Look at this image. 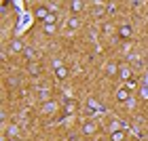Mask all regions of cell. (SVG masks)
<instances>
[{
  "label": "cell",
  "instance_id": "obj_13",
  "mask_svg": "<svg viewBox=\"0 0 148 141\" xmlns=\"http://www.w3.org/2000/svg\"><path fill=\"white\" fill-rule=\"evenodd\" d=\"M127 139V133L121 129V131H114V133H110V141H125Z\"/></svg>",
  "mask_w": 148,
  "mask_h": 141
},
{
  "label": "cell",
  "instance_id": "obj_21",
  "mask_svg": "<svg viewBox=\"0 0 148 141\" xmlns=\"http://www.w3.org/2000/svg\"><path fill=\"white\" fill-rule=\"evenodd\" d=\"M23 55H25V57H32V59H34V49H25V51H23Z\"/></svg>",
  "mask_w": 148,
  "mask_h": 141
},
{
  "label": "cell",
  "instance_id": "obj_22",
  "mask_svg": "<svg viewBox=\"0 0 148 141\" xmlns=\"http://www.w3.org/2000/svg\"><path fill=\"white\" fill-rule=\"evenodd\" d=\"M144 86H148V72L144 74Z\"/></svg>",
  "mask_w": 148,
  "mask_h": 141
},
{
  "label": "cell",
  "instance_id": "obj_18",
  "mask_svg": "<svg viewBox=\"0 0 148 141\" xmlns=\"http://www.w3.org/2000/svg\"><path fill=\"white\" fill-rule=\"evenodd\" d=\"M140 97H142L144 101H148V86L142 84V89H140Z\"/></svg>",
  "mask_w": 148,
  "mask_h": 141
},
{
  "label": "cell",
  "instance_id": "obj_14",
  "mask_svg": "<svg viewBox=\"0 0 148 141\" xmlns=\"http://www.w3.org/2000/svg\"><path fill=\"white\" fill-rule=\"evenodd\" d=\"M38 97L42 99V101H49V99H51V89H49V86H42V89H38Z\"/></svg>",
  "mask_w": 148,
  "mask_h": 141
},
{
  "label": "cell",
  "instance_id": "obj_19",
  "mask_svg": "<svg viewBox=\"0 0 148 141\" xmlns=\"http://www.w3.org/2000/svg\"><path fill=\"white\" fill-rule=\"evenodd\" d=\"M30 74H40V68H38L36 63H32V65H30Z\"/></svg>",
  "mask_w": 148,
  "mask_h": 141
},
{
  "label": "cell",
  "instance_id": "obj_4",
  "mask_svg": "<svg viewBox=\"0 0 148 141\" xmlns=\"http://www.w3.org/2000/svg\"><path fill=\"white\" fill-rule=\"evenodd\" d=\"M76 110H78V103L74 101V99H66V101H64V114H66V116L76 114Z\"/></svg>",
  "mask_w": 148,
  "mask_h": 141
},
{
  "label": "cell",
  "instance_id": "obj_10",
  "mask_svg": "<svg viewBox=\"0 0 148 141\" xmlns=\"http://www.w3.org/2000/svg\"><path fill=\"white\" fill-rule=\"evenodd\" d=\"M119 70H121L119 63H114V61L106 63V74H108V76H116V78H119Z\"/></svg>",
  "mask_w": 148,
  "mask_h": 141
},
{
  "label": "cell",
  "instance_id": "obj_11",
  "mask_svg": "<svg viewBox=\"0 0 148 141\" xmlns=\"http://www.w3.org/2000/svg\"><path fill=\"white\" fill-rule=\"evenodd\" d=\"M119 80H123V82H129V80H131V70L125 68V65H121V70H119Z\"/></svg>",
  "mask_w": 148,
  "mask_h": 141
},
{
  "label": "cell",
  "instance_id": "obj_6",
  "mask_svg": "<svg viewBox=\"0 0 148 141\" xmlns=\"http://www.w3.org/2000/svg\"><path fill=\"white\" fill-rule=\"evenodd\" d=\"M119 36L123 38V40H129V38L133 36V28H131L129 23H123V25L119 28Z\"/></svg>",
  "mask_w": 148,
  "mask_h": 141
},
{
  "label": "cell",
  "instance_id": "obj_9",
  "mask_svg": "<svg viewBox=\"0 0 148 141\" xmlns=\"http://www.w3.org/2000/svg\"><path fill=\"white\" fill-rule=\"evenodd\" d=\"M17 137H19V126H17V124L6 126V135H4V139H17Z\"/></svg>",
  "mask_w": 148,
  "mask_h": 141
},
{
  "label": "cell",
  "instance_id": "obj_8",
  "mask_svg": "<svg viewBox=\"0 0 148 141\" xmlns=\"http://www.w3.org/2000/svg\"><path fill=\"white\" fill-rule=\"evenodd\" d=\"M87 110H89V112H102L104 107H102L99 101H95L93 97H89V99H87Z\"/></svg>",
  "mask_w": 148,
  "mask_h": 141
},
{
  "label": "cell",
  "instance_id": "obj_23",
  "mask_svg": "<svg viewBox=\"0 0 148 141\" xmlns=\"http://www.w3.org/2000/svg\"><path fill=\"white\" fill-rule=\"evenodd\" d=\"M4 141H19V139H4Z\"/></svg>",
  "mask_w": 148,
  "mask_h": 141
},
{
  "label": "cell",
  "instance_id": "obj_16",
  "mask_svg": "<svg viewBox=\"0 0 148 141\" xmlns=\"http://www.w3.org/2000/svg\"><path fill=\"white\" fill-rule=\"evenodd\" d=\"M51 112H55V103H53V101L45 103V107H42V114H51Z\"/></svg>",
  "mask_w": 148,
  "mask_h": 141
},
{
  "label": "cell",
  "instance_id": "obj_5",
  "mask_svg": "<svg viewBox=\"0 0 148 141\" xmlns=\"http://www.w3.org/2000/svg\"><path fill=\"white\" fill-rule=\"evenodd\" d=\"M85 2H80V0H72V2L68 4V9H70V13H72V17H78V13L80 11H85Z\"/></svg>",
  "mask_w": 148,
  "mask_h": 141
},
{
  "label": "cell",
  "instance_id": "obj_20",
  "mask_svg": "<svg viewBox=\"0 0 148 141\" xmlns=\"http://www.w3.org/2000/svg\"><path fill=\"white\" fill-rule=\"evenodd\" d=\"M62 65H64V61H62V59H53V68H62Z\"/></svg>",
  "mask_w": 148,
  "mask_h": 141
},
{
  "label": "cell",
  "instance_id": "obj_17",
  "mask_svg": "<svg viewBox=\"0 0 148 141\" xmlns=\"http://www.w3.org/2000/svg\"><path fill=\"white\" fill-rule=\"evenodd\" d=\"M42 30H45V34H47V36H53L57 28H55V25H42Z\"/></svg>",
  "mask_w": 148,
  "mask_h": 141
},
{
  "label": "cell",
  "instance_id": "obj_1",
  "mask_svg": "<svg viewBox=\"0 0 148 141\" xmlns=\"http://www.w3.org/2000/svg\"><path fill=\"white\" fill-rule=\"evenodd\" d=\"M114 97H116V101H119V103H129V101H131V89H129L127 84L119 86L116 93H114Z\"/></svg>",
  "mask_w": 148,
  "mask_h": 141
},
{
  "label": "cell",
  "instance_id": "obj_12",
  "mask_svg": "<svg viewBox=\"0 0 148 141\" xmlns=\"http://www.w3.org/2000/svg\"><path fill=\"white\" fill-rule=\"evenodd\" d=\"M66 28H68L70 32H76V30L80 28V19H78V17H70L68 21H66Z\"/></svg>",
  "mask_w": 148,
  "mask_h": 141
},
{
  "label": "cell",
  "instance_id": "obj_3",
  "mask_svg": "<svg viewBox=\"0 0 148 141\" xmlns=\"http://www.w3.org/2000/svg\"><path fill=\"white\" fill-rule=\"evenodd\" d=\"M80 133H83L85 137H93V135L97 133V124H95V122H91V120H89V122H85L83 126H80Z\"/></svg>",
  "mask_w": 148,
  "mask_h": 141
},
{
  "label": "cell",
  "instance_id": "obj_15",
  "mask_svg": "<svg viewBox=\"0 0 148 141\" xmlns=\"http://www.w3.org/2000/svg\"><path fill=\"white\" fill-rule=\"evenodd\" d=\"M68 68H66V65H62V68H57L55 70V76H57V80H66V78H68Z\"/></svg>",
  "mask_w": 148,
  "mask_h": 141
},
{
  "label": "cell",
  "instance_id": "obj_2",
  "mask_svg": "<svg viewBox=\"0 0 148 141\" xmlns=\"http://www.w3.org/2000/svg\"><path fill=\"white\" fill-rule=\"evenodd\" d=\"M51 15V11H49V6H47V4H38L36 6V9H34V17L38 19V21H47V17H49Z\"/></svg>",
  "mask_w": 148,
  "mask_h": 141
},
{
  "label": "cell",
  "instance_id": "obj_7",
  "mask_svg": "<svg viewBox=\"0 0 148 141\" xmlns=\"http://www.w3.org/2000/svg\"><path fill=\"white\" fill-rule=\"evenodd\" d=\"M25 49H28V46H25L21 40H11V44H9V51L11 53H23Z\"/></svg>",
  "mask_w": 148,
  "mask_h": 141
}]
</instances>
